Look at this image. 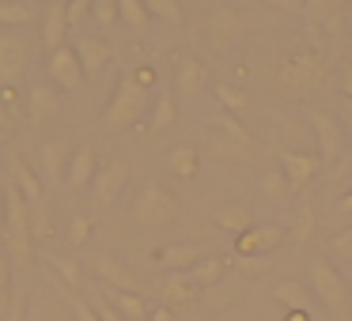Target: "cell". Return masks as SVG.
<instances>
[{
    "label": "cell",
    "instance_id": "cell-56",
    "mask_svg": "<svg viewBox=\"0 0 352 321\" xmlns=\"http://www.w3.org/2000/svg\"><path fill=\"white\" fill-rule=\"evenodd\" d=\"M344 117L352 121V99H344Z\"/></svg>",
    "mask_w": 352,
    "mask_h": 321
},
{
    "label": "cell",
    "instance_id": "cell-53",
    "mask_svg": "<svg viewBox=\"0 0 352 321\" xmlns=\"http://www.w3.org/2000/svg\"><path fill=\"white\" fill-rule=\"evenodd\" d=\"M228 298H231V295H223L220 287H212V291H208V302H212V306H223Z\"/></svg>",
    "mask_w": 352,
    "mask_h": 321
},
{
    "label": "cell",
    "instance_id": "cell-51",
    "mask_svg": "<svg viewBox=\"0 0 352 321\" xmlns=\"http://www.w3.org/2000/svg\"><path fill=\"white\" fill-rule=\"evenodd\" d=\"M333 208H337V212H341V215H349V212H352V189H349V193H344V197H341V200H337V204H333Z\"/></svg>",
    "mask_w": 352,
    "mask_h": 321
},
{
    "label": "cell",
    "instance_id": "cell-55",
    "mask_svg": "<svg viewBox=\"0 0 352 321\" xmlns=\"http://www.w3.org/2000/svg\"><path fill=\"white\" fill-rule=\"evenodd\" d=\"M8 121H12V114L0 106V136H8Z\"/></svg>",
    "mask_w": 352,
    "mask_h": 321
},
{
    "label": "cell",
    "instance_id": "cell-40",
    "mask_svg": "<svg viewBox=\"0 0 352 321\" xmlns=\"http://www.w3.org/2000/svg\"><path fill=\"white\" fill-rule=\"evenodd\" d=\"M216 99L228 106V114H239V110L246 106V95L239 91V87H231V84H220V87H216Z\"/></svg>",
    "mask_w": 352,
    "mask_h": 321
},
{
    "label": "cell",
    "instance_id": "cell-21",
    "mask_svg": "<svg viewBox=\"0 0 352 321\" xmlns=\"http://www.w3.org/2000/svg\"><path fill=\"white\" fill-rule=\"evenodd\" d=\"M65 38H69V12H65V4H46V16H42V46L50 54H57L65 46Z\"/></svg>",
    "mask_w": 352,
    "mask_h": 321
},
{
    "label": "cell",
    "instance_id": "cell-50",
    "mask_svg": "<svg viewBox=\"0 0 352 321\" xmlns=\"http://www.w3.org/2000/svg\"><path fill=\"white\" fill-rule=\"evenodd\" d=\"M273 4L284 12H307V0H273Z\"/></svg>",
    "mask_w": 352,
    "mask_h": 321
},
{
    "label": "cell",
    "instance_id": "cell-3",
    "mask_svg": "<svg viewBox=\"0 0 352 321\" xmlns=\"http://www.w3.org/2000/svg\"><path fill=\"white\" fill-rule=\"evenodd\" d=\"M307 280H311V291L337 313V318H349V280L337 272V265H329L326 257H311L307 261Z\"/></svg>",
    "mask_w": 352,
    "mask_h": 321
},
{
    "label": "cell",
    "instance_id": "cell-48",
    "mask_svg": "<svg viewBox=\"0 0 352 321\" xmlns=\"http://www.w3.org/2000/svg\"><path fill=\"white\" fill-rule=\"evenodd\" d=\"M16 102H19V91H16V87H0V106L8 110V114H12V106H16Z\"/></svg>",
    "mask_w": 352,
    "mask_h": 321
},
{
    "label": "cell",
    "instance_id": "cell-17",
    "mask_svg": "<svg viewBox=\"0 0 352 321\" xmlns=\"http://www.w3.org/2000/svg\"><path fill=\"white\" fill-rule=\"evenodd\" d=\"M160 295H163V306H190V302H197V295H201V287L193 283V276L190 272H167L160 280Z\"/></svg>",
    "mask_w": 352,
    "mask_h": 321
},
{
    "label": "cell",
    "instance_id": "cell-10",
    "mask_svg": "<svg viewBox=\"0 0 352 321\" xmlns=\"http://www.w3.org/2000/svg\"><path fill=\"white\" fill-rule=\"evenodd\" d=\"M284 242V227L276 223H254L246 235L235 238V257H269Z\"/></svg>",
    "mask_w": 352,
    "mask_h": 321
},
{
    "label": "cell",
    "instance_id": "cell-44",
    "mask_svg": "<svg viewBox=\"0 0 352 321\" xmlns=\"http://www.w3.org/2000/svg\"><path fill=\"white\" fill-rule=\"evenodd\" d=\"M235 265L243 268V272H265L269 257H235Z\"/></svg>",
    "mask_w": 352,
    "mask_h": 321
},
{
    "label": "cell",
    "instance_id": "cell-15",
    "mask_svg": "<svg viewBox=\"0 0 352 321\" xmlns=\"http://www.w3.org/2000/svg\"><path fill=\"white\" fill-rule=\"evenodd\" d=\"M76 57H80V69H84V76H99V72H107V64L114 61V49H110V42L95 38V34H84V38H76Z\"/></svg>",
    "mask_w": 352,
    "mask_h": 321
},
{
    "label": "cell",
    "instance_id": "cell-28",
    "mask_svg": "<svg viewBox=\"0 0 352 321\" xmlns=\"http://www.w3.org/2000/svg\"><path fill=\"white\" fill-rule=\"evenodd\" d=\"M197 170H201L197 147L182 144V147H175V152H167V174H175V178H193Z\"/></svg>",
    "mask_w": 352,
    "mask_h": 321
},
{
    "label": "cell",
    "instance_id": "cell-23",
    "mask_svg": "<svg viewBox=\"0 0 352 321\" xmlns=\"http://www.w3.org/2000/svg\"><path fill=\"white\" fill-rule=\"evenodd\" d=\"M205 257V253L197 250V246H186V242H178V246H163L160 253H155V261H160L167 272H190L197 261Z\"/></svg>",
    "mask_w": 352,
    "mask_h": 321
},
{
    "label": "cell",
    "instance_id": "cell-25",
    "mask_svg": "<svg viewBox=\"0 0 352 321\" xmlns=\"http://www.w3.org/2000/svg\"><path fill=\"white\" fill-rule=\"evenodd\" d=\"M102 298H107V302L114 306V310L122 313L125 321H148V313H152L144 298L133 295V291H110V287H107V291H102Z\"/></svg>",
    "mask_w": 352,
    "mask_h": 321
},
{
    "label": "cell",
    "instance_id": "cell-60",
    "mask_svg": "<svg viewBox=\"0 0 352 321\" xmlns=\"http://www.w3.org/2000/svg\"><path fill=\"white\" fill-rule=\"evenodd\" d=\"M0 200H4V182H0ZM0 208H4V204H0Z\"/></svg>",
    "mask_w": 352,
    "mask_h": 321
},
{
    "label": "cell",
    "instance_id": "cell-58",
    "mask_svg": "<svg viewBox=\"0 0 352 321\" xmlns=\"http://www.w3.org/2000/svg\"><path fill=\"white\" fill-rule=\"evenodd\" d=\"M0 238H4V208H0Z\"/></svg>",
    "mask_w": 352,
    "mask_h": 321
},
{
    "label": "cell",
    "instance_id": "cell-30",
    "mask_svg": "<svg viewBox=\"0 0 352 321\" xmlns=\"http://www.w3.org/2000/svg\"><path fill=\"white\" fill-rule=\"evenodd\" d=\"M273 298H276L280 306H288V310H307V302H311L307 287H303V283H296V280L276 283V287H273Z\"/></svg>",
    "mask_w": 352,
    "mask_h": 321
},
{
    "label": "cell",
    "instance_id": "cell-22",
    "mask_svg": "<svg viewBox=\"0 0 352 321\" xmlns=\"http://www.w3.org/2000/svg\"><path fill=\"white\" fill-rule=\"evenodd\" d=\"M27 110H31L34 121H50V117L61 114V95L50 84H34L31 95H27Z\"/></svg>",
    "mask_w": 352,
    "mask_h": 321
},
{
    "label": "cell",
    "instance_id": "cell-38",
    "mask_svg": "<svg viewBox=\"0 0 352 321\" xmlns=\"http://www.w3.org/2000/svg\"><path fill=\"white\" fill-rule=\"evenodd\" d=\"M212 155H220V159H243L246 155V144H239V140H231V136H212Z\"/></svg>",
    "mask_w": 352,
    "mask_h": 321
},
{
    "label": "cell",
    "instance_id": "cell-7",
    "mask_svg": "<svg viewBox=\"0 0 352 321\" xmlns=\"http://www.w3.org/2000/svg\"><path fill=\"white\" fill-rule=\"evenodd\" d=\"M31 61V42L19 31H0V87H16Z\"/></svg>",
    "mask_w": 352,
    "mask_h": 321
},
{
    "label": "cell",
    "instance_id": "cell-61",
    "mask_svg": "<svg viewBox=\"0 0 352 321\" xmlns=\"http://www.w3.org/2000/svg\"><path fill=\"white\" fill-rule=\"evenodd\" d=\"M349 4H352V0H349Z\"/></svg>",
    "mask_w": 352,
    "mask_h": 321
},
{
    "label": "cell",
    "instance_id": "cell-6",
    "mask_svg": "<svg viewBox=\"0 0 352 321\" xmlns=\"http://www.w3.org/2000/svg\"><path fill=\"white\" fill-rule=\"evenodd\" d=\"M178 212V200L170 189H163L160 182H148L144 189H140L137 204H133V219L140 223V227L155 230V227H167L170 219H175Z\"/></svg>",
    "mask_w": 352,
    "mask_h": 321
},
{
    "label": "cell",
    "instance_id": "cell-33",
    "mask_svg": "<svg viewBox=\"0 0 352 321\" xmlns=\"http://www.w3.org/2000/svg\"><path fill=\"white\" fill-rule=\"evenodd\" d=\"M34 19V8L31 4H23V0H0V23L8 27H23Z\"/></svg>",
    "mask_w": 352,
    "mask_h": 321
},
{
    "label": "cell",
    "instance_id": "cell-1",
    "mask_svg": "<svg viewBox=\"0 0 352 321\" xmlns=\"http://www.w3.org/2000/svg\"><path fill=\"white\" fill-rule=\"evenodd\" d=\"M329 72H333L329 54H322V49H296V54L280 57V64H276V84L292 95H307V91H318L329 80Z\"/></svg>",
    "mask_w": 352,
    "mask_h": 321
},
{
    "label": "cell",
    "instance_id": "cell-49",
    "mask_svg": "<svg viewBox=\"0 0 352 321\" xmlns=\"http://www.w3.org/2000/svg\"><path fill=\"white\" fill-rule=\"evenodd\" d=\"M148 321H178V318H175V310H170V306H155V310L148 313Z\"/></svg>",
    "mask_w": 352,
    "mask_h": 321
},
{
    "label": "cell",
    "instance_id": "cell-20",
    "mask_svg": "<svg viewBox=\"0 0 352 321\" xmlns=\"http://www.w3.org/2000/svg\"><path fill=\"white\" fill-rule=\"evenodd\" d=\"M69 144L65 140H57V136H50V140H42V147H38V163H42V178L46 182H61V174L69 170Z\"/></svg>",
    "mask_w": 352,
    "mask_h": 321
},
{
    "label": "cell",
    "instance_id": "cell-27",
    "mask_svg": "<svg viewBox=\"0 0 352 321\" xmlns=\"http://www.w3.org/2000/svg\"><path fill=\"white\" fill-rule=\"evenodd\" d=\"M223 272H228V261L223 257H201L197 265L190 268V276H193V283L197 287H205V291H212V287H220V280H223Z\"/></svg>",
    "mask_w": 352,
    "mask_h": 321
},
{
    "label": "cell",
    "instance_id": "cell-14",
    "mask_svg": "<svg viewBox=\"0 0 352 321\" xmlns=\"http://www.w3.org/2000/svg\"><path fill=\"white\" fill-rule=\"evenodd\" d=\"M276 159H280V170L288 174V189H292V197H296V193L303 189V185H307V182H311V178L322 170V159H318V155L276 152Z\"/></svg>",
    "mask_w": 352,
    "mask_h": 321
},
{
    "label": "cell",
    "instance_id": "cell-34",
    "mask_svg": "<svg viewBox=\"0 0 352 321\" xmlns=\"http://www.w3.org/2000/svg\"><path fill=\"white\" fill-rule=\"evenodd\" d=\"M258 189L265 193L269 200H288V197H292V189H288V174H284V170H269V174H261Z\"/></svg>",
    "mask_w": 352,
    "mask_h": 321
},
{
    "label": "cell",
    "instance_id": "cell-16",
    "mask_svg": "<svg viewBox=\"0 0 352 321\" xmlns=\"http://www.w3.org/2000/svg\"><path fill=\"white\" fill-rule=\"evenodd\" d=\"M91 268L99 272V280L107 283L110 291H133V295H140V283H137V276H133L129 268L122 265V261L107 257V253H95V257H91Z\"/></svg>",
    "mask_w": 352,
    "mask_h": 321
},
{
    "label": "cell",
    "instance_id": "cell-24",
    "mask_svg": "<svg viewBox=\"0 0 352 321\" xmlns=\"http://www.w3.org/2000/svg\"><path fill=\"white\" fill-rule=\"evenodd\" d=\"M212 223L220 230H228V235H246V230L254 227V212L243 204H220L212 212Z\"/></svg>",
    "mask_w": 352,
    "mask_h": 321
},
{
    "label": "cell",
    "instance_id": "cell-32",
    "mask_svg": "<svg viewBox=\"0 0 352 321\" xmlns=\"http://www.w3.org/2000/svg\"><path fill=\"white\" fill-rule=\"evenodd\" d=\"M118 19H122L125 27H133V31H144V27L152 23L144 0H118Z\"/></svg>",
    "mask_w": 352,
    "mask_h": 321
},
{
    "label": "cell",
    "instance_id": "cell-35",
    "mask_svg": "<svg viewBox=\"0 0 352 321\" xmlns=\"http://www.w3.org/2000/svg\"><path fill=\"white\" fill-rule=\"evenodd\" d=\"M208 125H212V129H220L223 136H231V140H239V144L250 147V132H246L243 125H239V117H235V114H212V117H208Z\"/></svg>",
    "mask_w": 352,
    "mask_h": 321
},
{
    "label": "cell",
    "instance_id": "cell-26",
    "mask_svg": "<svg viewBox=\"0 0 352 321\" xmlns=\"http://www.w3.org/2000/svg\"><path fill=\"white\" fill-rule=\"evenodd\" d=\"M314 230H318V212H314V204H296V212H292V219H288V235H292V242L296 246H307L314 238Z\"/></svg>",
    "mask_w": 352,
    "mask_h": 321
},
{
    "label": "cell",
    "instance_id": "cell-12",
    "mask_svg": "<svg viewBox=\"0 0 352 321\" xmlns=\"http://www.w3.org/2000/svg\"><path fill=\"white\" fill-rule=\"evenodd\" d=\"M125 182H129V167H125L122 159H110L107 167H99V174H95L91 182V197L99 208H110L118 200V193L125 189Z\"/></svg>",
    "mask_w": 352,
    "mask_h": 321
},
{
    "label": "cell",
    "instance_id": "cell-11",
    "mask_svg": "<svg viewBox=\"0 0 352 321\" xmlns=\"http://www.w3.org/2000/svg\"><path fill=\"white\" fill-rule=\"evenodd\" d=\"M46 72H50V80H54V84H61V91H80V87H84V80H87L72 46H61L57 54H50Z\"/></svg>",
    "mask_w": 352,
    "mask_h": 321
},
{
    "label": "cell",
    "instance_id": "cell-31",
    "mask_svg": "<svg viewBox=\"0 0 352 321\" xmlns=\"http://www.w3.org/2000/svg\"><path fill=\"white\" fill-rule=\"evenodd\" d=\"M46 265L54 268V272L61 276V280L69 283L72 291H76V287H84V268H80V261H76V257H57V253H50V257H46Z\"/></svg>",
    "mask_w": 352,
    "mask_h": 321
},
{
    "label": "cell",
    "instance_id": "cell-18",
    "mask_svg": "<svg viewBox=\"0 0 352 321\" xmlns=\"http://www.w3.org/2000/svg\"><path fill=\"white\" fill-rule=\"evenodd\" d=\"M95 174H99V155H95V147H76L69 159V170H65V182L72 185V189H87V185L95 182Z\"/></svg>",
    "mask_w": 352,
    "mask_h": 321
},
{
    "label": "cell",
    "instance_id": "cell-42",
    "mask_svg": "<svg viewBox=\"0 0 352 321\" xmlns=\"http://www.w3.org/2000/svg\"><path fill=\"white\" fill-rule=\"evenodd\" d=\"M91 310H95V313H99V321H125V318H122V313H118V310H114V306H110V302H107V298H102V291H95V306H91Z\"/></svg>",
    "mask_w": 352,
    "mask_h": 321
},
{
    "label": "cell",
    "instance_id": "cell-43",
    "mask_svg": "<svg viewBox=\"0 0 352 321\" xmlns=\"http://www.w3.org/2000/svg\"><path fill=\"white\" fill-rule=\"evenodd\" d=\"M69 302H72V313H76V321H99V313H95L91 306L84 302V298H76V295H72Z\"/></svg>",
    "mask_w": 352,
    "mask_h": 321
},
{
    "label": "cell",
    "instance_id": "cell-45",
    "mask_svg": "<svg viewBox=\"0 0 352 321\" xmlns=\"http://www.w3.org/2000/svg\"><path fill=\"white\" fill-rule=\"evenodd\" d=\"M65 12H69V27H72V23H80V19H84L87 12H91V0H72V4H69Z\"/></svg>",
    "mask_w": 352,
    "mask_h": 321
},
{
    "label": "cell",
    "instance_id": "cell-37",
    "mask_svg": "<svg viewBox=\"0 0 352 321\" xmlns=\"http://www.w3.org/2000/svg\"><path fill=\"white\" fill-rule=\"evenodd\" d=\"M91 230H95V219H91V215H72V219H69V242L72 246H84L87 242V238H91Z\"/></svg>",
    "mask_w": 352,
    "mask_h": 321
},
{
    "label": "cell",
    "instance_id": "cell-19",
    "mask_svg": "<svg viewBox=\"0 0 352 321\" xmlns=\"http://www.w3.org/2000/svg\"><path fill=\"white\" fill-rule=\"evenodd\" d=\"M208 84V69L197 61V57H182L178 61V72H175V91L182 99H197Z\"/></svg>",
    "mask_w": 352,
    "mask_h": 321
},
{
    "label": "cell",
    "instance_id": "cell-41",
    "mask_svg": "<svg viewBox=\"0 0 352 321\" xmlns=\"http://www.w3.org/2000/svg\"><path fill=\"white\" fill-rule=\"evenodd\" d=\"M329 253L341 261H352V227L341 230V235H333V242H329Z\"/></svg>",
    "mask_w": 352,
    "mask_h": 321
},
{
    "label": "cell",
    "instance_id": "cell-8",
    "mask_svg": "<svg viewBox=\"0 0 352 321\" xmlns=\"http://www.w3.org/2000/svg\"><path fill=\"white\" fill-rule=\"evenodd\" d=\"M205 34H208V42H212L216 49H231V46H239V42L246 38V19L239 16L235 8H212L208 12V19H205Z\"/></svg>",
    "mask_w": 352,
    "mask_h": 321
},
{
    "label": "cell",
    "instance_id": "cell-9",
    "mask_svg": "<svg viewBox=\"0 0 352 321\" xmlns=\"http://www.w3.org/2000/svg\"><path fill=\"white\" fill-rule=\"evenodd\" d=\"M344 0H307V23H311V38L318 42V34H341L344 31Z\"/></svg>",
    "mask_w": 352,
    "mask_h": 321
},
{
    "label": "cell",
    "instance_id": "cell-47",
    "mask_svg": "<svg viewBox=\"0 0 352 321\" xmlns=\"http://www.w3.org/2000/svg\"><path fill=\"white\" fill-rule=\"evenodd\" d=\"M133 76H137V84L144 87V91H148V87H152V84H155V69H148V64H140V69L133 72Z\"/></svg>",
    "mask_w": 352,
    "mask_h": 321
},
{
    "label": "cell",
    "instance_id": "cell-57",
    "mask_svg": "<svg viewBox=\"0 0 352 321\" xmlns=\"http://www.w3.org/2000/svg\"><path fill=\"white\" fill-rule=\"evenodd\" d=\"M344 136H349V140H352V121H344Z\"/></svg>",
    "mask_w": 352,
    "mask_h": 321
},
{
    "label": "cell",
    "instance_id": "cell-5",
    "mask_svg": "<svg viewBox=\"0 0 352 321\" xmlns=\"http://www.w3.org/2000/svg\"><path fill=\"white\" fill-rule=\"evenodd\" d=\"M148 110V91L137 84V76H122L118 80V91H114V99H110V106H107V129H125V125H133L140 114Z\"/></svg>",
    "mask_w": 352,
    "mask_h": 321
},
{
    "label": "cell",
    "instance_id": "cell-59",
    "mask_svg": "<svg viewBox=\"0 0 352 321\" xmlns=\"http://www.w3.org/2000/svg\"><path fill=\"white\" fill-rule=\"evenodd\" d=\"M46 4H65V8H69V4H72V0H46Z\"/></svg>",
    "mask_w": 352,
    "mask_h": 321
},
{
    "label": "cell",
    "instance_id": "cell-29",
    "mask_svg": "<svg viewBox=\"0 0 352 321\" xmlns=\"http://www.w3.org/2000/svg\"><path fill=\"white\" fill-rule=\"evenodd\" d=\"M175 121H178V102H175V95H170V91H160V99H155V106H152V132L170 129Z\"/></svg>",
    "mask_w": 352,
    "mask_h": 321
},
{
    "label": "cell",
    "instance_id": "cell-36",
    "mask_svg": "<svg viewBox=\"0 0 352 321\" xmlns=\"http://www.w3.org/2000/svg\"><path fill=\"white\" fill-rule=\"evenodd\" d=\"M144 8H148V16L163 19L167 27L182 23V8H178V0H144Z\"/></svg>",
    "mask_w": 352,
    "mask_h": 321
},
{
    "label": "cell",
    "instance_id": "cell-13",
    "mask_svg": "<svg viewBox=\"0 0 352 321\" xmlns=\"http://www.w3.org/2000/svg\"><path fill=\"white\" fill-rule=\"evenodd\" d=\"M8 182L16 185L19 193H23V200H27L31 208L38 204L42 197H46V182H42V178L34 174L31 167H27V159H23L19 152H12V155H8Z\"/></svg>",
    "mask_w": 352,
    "mask_h": 321
},
{
    "label": "cell",
    "instance_id": "cell-52",
    "mask_svg": "<svg viewBox=\"0 0 352 321\" xmlns=\"http://www.w3.org/2000/svg\"><path fill=\"white\" fill-rule=\"evenodd\" d=\"M341 91H344V99H352V69L341 72Z\"/></svg>",
    "mask_w": 352,
    "mask_h": 321
},
{
    "label": "cell",
    "instance_id": "cell-54",
    "mask_svg": "<svg viewBox=\"0 0 352 321\" xmlns=\"http://www.w3.org/2000/svg\"><path fill=\"white\" fill-rule=\"evenodd\" d=\"M0 321H23V306L16 302V306H12V310L4 313V318H0Z\"/></svg>",
    "mask_w": 352,
    "mask_h": 321
},
{
    "label": "cell",
    "instance_id": "cell-39",
    "mask_svg": "<svg viewBox=\"0 0 352 321\" xmlns=\"http://www.w3.org/2000/svg\"><path fill=\"white\" fill-rule=\"evenodd\" d=\"M91 16H95V23H102V27L122 23V19H118V0H91Z\"/></svg>",
    "mask_w": 352,
    "mask_h": 321
},
{
    "label": "cell",
    "instance_id": "cell-2",
    "mask_svg": "<svg viewBox=\"0 0 352 321\" xmlns=\"http://www.w3.org/2000/svg\"><path fill=\"white\" fill-rule=\"evenodd\" d=\"M34 208L23 200V193L12 182H4V242H8L12 257L27 261L31 257V238H34V223H31Z\"/></svg>",
    "mask_w": 352,
    "mask_h": 321
},
{
    "label": "cell",
    "instance_id": "cell-4",
    "mask_svg": "<svg viewBox=\"0 0 352 321\" xmlns=\"http://www.w3.org/2000/svg\"><path fill=\"white\" fill-rule=\"evenodd\" d=\"M303 117H307V125H311L314 140H318V159H322V167H326V170H337V167H341V159H344V147H349L344 125L337 121L333 114H322V110H314V106H307Z\"/></svg>",
    "mask_w": 352,
    "mask_h": 321
},
{
    "label": "cell",
    "instance_id": "cell-46",
    "mask_svg": "<svg viewBox=\"0 0 352 321\" xmlns=\"http://www.w3.org/2000/svg\"><path fill=\"white\" fill-rule=\"evenodd\" d=\"M8 283H12V272H8V261L0 257V306L8 302Z\"/></svg>",
    "mask_w": 352,
    "mask_h": 321
}]
</instances>
